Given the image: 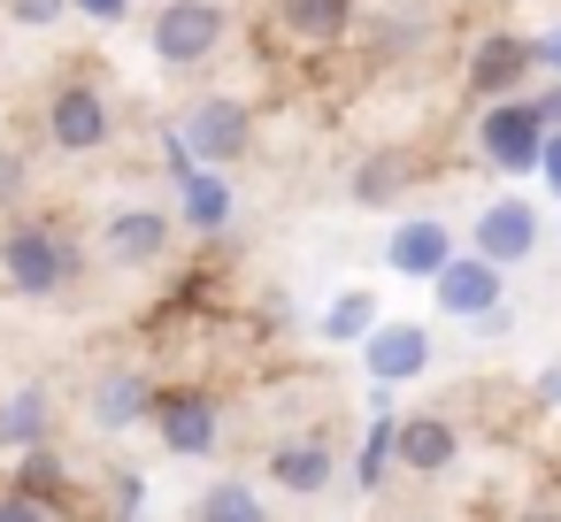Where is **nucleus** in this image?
I'll return each instance as SVG.
<instances>
[{
	"label": "nucleus",
	"instance_id": "obj_1",
	"mask_svg": "<svg viewBox=\"0 0 561 522\" xmlns=\"http://www.w3.org/2000/svg\"><path fill=\"white\" fill-rule=\"evenodd\" d=\"M0 277L16 285V300H55V292H70L78 254H70V239L55 223H16L0 239Z\"/></svg>",
	"mask_w": 561,
	"mask_h": 522
},
{
	"label": "nucleus",
	"instance_id": "obj_2",
	"mask_svg": "<svg viewBox=\"0 0 561 522\" xmlns=\"http://www.w3.org/2000/svg\"><path fill=\"white\" fill-rule=\"evenodd\" d=\"M224 32H231L224 0H162L154 24H147V47H154V62H170V70H201V62L224 47Z\"/></svg>",
	"mask_w": 561,
	"mask_h": 522
},
{
	"label": "nucleus",
	"instance_id": "obj_3",
	"mask_svg": "<svg viewBox=\"0 0 561 522\" xmlns=\"http://www.w3.org/2000/svg\"><path fill=\"white\" fill-rule=\"evenodd\" d=\"M477 147H484L492 170H538V147H546L538 101H507V93H500V101L477 116Z\"/></svg>",
	"mask_w": 561,
	"mask_h": 522
},
{
	"label": "nucleus",
	"instance_id": "obj_4",
	"mask_svg": "<svg viewBox=\"0 0 561 522\" xmlns=\"http://www.w3.org/2000/svg\"><path fill=\"white\" fill-rule=\"evenodd\" d=\"M108 131H116V116H108V101H101L93 85H62V93L47 101V139H55L62 154H101Z\"/></svg>",
	"mask_w": 561,
	"mask_h": 522
},
{
	"label": "nucleus",
	"instance_id": "obj_5",
	"mask_svg": "<svg viewBox=\"0 0 561 522\" xmlns=\"http://www.w3.org/2000/svg\"><path fill=\"white\" fill-rule=\"evenodd\" d=\"M178 139H185L193 162H239L247 139H254V116L239 101H201V108H185V131Z\"/></svg>",
	"mask_w": 561,
	"mask_h": 522
},
{
	"label": "nucleus",
	"instance_id": "obj_6",
	"mask_svg": "<svg viewBox=\"0 0 561 522\" xmlns=\"http://www.w3.org/2000/svg\"><path fill=\"white\" fill-rule=\"evenodd\" d=\"M170 216L162 208H116L108 223H101V254L116 262V269H154L162 254H170Z\"/></svg>",
	"mask_w": 561,
	"mask_h": 522
},
{
	"label": "nucleus",
	"instance_id": "obj_7",
	"mask_svg": "<svg viewBox=\"0 0 561 522\" xmlns=\"http://www.w3.org/2000/svg\"><path fill=\"white\" fill-rule=\"evenodd\" d=\"M392 461L408 468V476H446L454 461H461V430L446 422V415H400V430H392Z\"/></svg>",
	"mask_w": 561,
	"mask_h": 522
},
{
	"label": "nucleus",
	"instance_id": "obj_8",
	"mask_svg": "<svg viewBox=\"0 0 561 522\" xmlns=\"http://www.w3.org/2000/svg\"><path fill=\"white\" fill-rule=\"evenodd\" d=\"M431 292H438L446 315H492L500 308V262H484L477 246L469 254H446V269L431 277Z\"/></svg>",
	"mask_w": 561,
	"mask_h": 522
},
{
	"label": "nucleus",
	"instance_id": "obj_9",
	"mask_svg": "<svg viewBox=\"0 0 561 522\" xmlns=\"http://www.w3.org/2000/svg\"><path fill=\"white\" fill-rule=\"evenodd\" d=\"M362 361H369L377 384H408V376H423V361H431V330H423V323H369V330H362Z\"/></svg>",
	"mask_w": 561,
	"mask_h": 522
},
{
	"label": "nucleus",
	"instance_id": "obj_10",
	"mask_svg": "<svg viewBox=\"0 0 561 522\" xmlns=\"http://www.w3.org/2000/svg\"><path fill=\"white\" fill-rule=\"evenodd\" d=\"M154 430H162V445H170V453H185V461L216 453V438H224V422H216V399H208V392H170V399H154Z\"/></svg>",
	"mask_w": 561,
	"mask_h": 522
},
{
	"label": "nucleus",
	"instance_id": "obj_11",
	"mask_svg": "<svg viewBox=\"0 0 561 522\" xmlns=\"http://www.w3.org/2000/svg\"><path fill=\"white\" fill-rule=\"evenodd\" d=\"M469 246L484 254V262H523L530 246H538V208L530 200H492L484 216H477V231H469Z\"/></svg>",
	"mask_w": 561,
	"mask_h": 522
},
{
	"label": "nucleus",
	"instance_id": "obj_12",
	"mask_svg": "<svg viewBox=\"0 0 561 522\" xmlns=\"http://www.w3.org/2000/svg\"><path fill=\"white\" fill-rule=\"evenodd\" d=\"M538 62V47L530 39H507V32H492L477 55H469V93L477 101H500V93H515L523 85V70Z\"/></svg>",
	"mask_w": 561,
	"mask_h": 522
},
{
	"label": "nucleus",
	"instance_id": "obj_13",
	"mask_svg": "<svg viewBox=\"0 0 561 522\" xmlns=\"http://www.w3.org/2000/svg\"><path fill=\"white\" fill-rule=\"evenodd\" d=\"M93 422H101V430L154 422V384H147L139 369H101V376H93Z\"/></svg>",
	"mask_w": 561,
	"mask_h": 522
},
{
	"label": "nucleus",
	"instance_id": "obj_14",
	"mask_svg": "<svg viewBox=\"0 0 561 522\" xmlns=\"http://www.w3.org/2000/svg\"><path fill=\"white\" fill-rule=\"evenodd\" d=\"M331 468H339V461H331L323 438H285V445L270 453V484H277L285 499H316V491L331 484Z\"/></svg>",
	"mask_w": 561,
	"mask_h": 522
},
{
	"label": "nucleus",
	"instance_id": "obj_15",
	"mask_svg": "<svg viewBox=\"0 0 561 522\" xmlns=\"http://www.w3.org/2000/svg\"><path fill=\"white\" fill-rule=\"evenodd\" d=\"M446 254H454V239H446L438 216H408V223L392 231V246H385V262H392L400 277H438Z\"/></svg>",
	"mask_w": 561,
	"mask_h": 522
},
{
	"label": "nucleus",
	"instance_id": "obj_16",
	"mask_svg": "<svg viewBox=\"0 0 561 522\" xmlns=\"http://www.w3.org/2000/svg\"><path fill=\"white\" fill-rule=\"evenodd\" d=\"M277 16H285V32L300 47H331L354 24V0H277Z\"/></svg>",
	"mask_w": 561,
	"mask_h": 522
},
{
	"label": "nucleus",
	"instance_id": "obj_17",
	"mask_svg": "<svg viewBox=\"0 0 561 522\" xmlns=\"http://www.w3.org/2000/svg\"><path fill=\"white\" fill-rule=\"evenodd\" d=\"M178 193H185V223H193V231H224L231 193H224L208 170H193V162H185V170H178Z\"/></svg>",
	"mask_w": 561,
	"mask_h": 522
},
{
	"label": "nucleus",
	"instance_id": "obj_18",
	"mask_svg": "<svg viewBox=\"0 0 561 522\" xmlns=\"http://www.w3.org/2000/svg\"><path fill=\"white\" fill-rule=\"evenodd\" d=\"M47 392H16L9 407H0V445L9 453H24V445H47Z\"/></svg>",
	"mask_w": 561,
	"mask_h": 522
},
{
	"label": "nucleus",
	"instance_id": "obj_19",
	"mask_svg": "<svg viewBox=\"0 0 561 522\" xmlns=\"http://www.w3.org/2000/svg\"><path fill=\"white\" fill-rule=\"evenodd\" d=\"M16 491H32V499L55 514V507L70 499V484H62V461H55L47 445H24V476H16Z\"/></svg>",
	"mask_w": 561,
	"mask_h": 522
},
{
	"label": "nucleus",
	"instance_id": "obj_20",
	"mask_svg": "<svg viewBox=\"0 0 561 522\" xmlns=\"http://www.w3.org/2000/svg\"><path fill=\"white\" fill-rule=\"evenodd\" d=\"M392 430H400V415H377V422H369V438H362V453H354V484H362V491L385 484V468H392Z\"/></svg>",
	"mask_w": 561,
	"mask_h": 522
},
{
	"label": "nucleus",
	"instance_id": "obj_21",
	"mask_svg": "<svg viewBox=\"0 0 561 522\" xmlns=\"http://www.w3.org/2000/svg\"><path fill=\"white\" fill-rule=\"evenodd\" d=\"M201 514H208V522H254V514H262V491H254V484H208V491H201Z\"/></svg>",
	"mask_w": 561,
	"mask_h": 522
},
{
	"label": "nucleus",
	"instance_id": "obj_22",
	"mask_svg": "<svg viewBox=\"0 0 561 522\" xmlns=\"http://www.w3.org/2000/svg\"><path fill=\"white\" fill-rule=\"evenodd\" d=\"M400 177H408V170H400L392 154H369V162L354 170V200H362V208H377V200H392V193H400Z\"/></svg>",
	"mask_w": 561,
	"mask_h": 522
},
{
	"label": "nucleus",
	"instance_id": "obj_23",
	"mask_svg": "<svg viewBox=\"0 0 561 522\" xmlns=\"http://www.w3.org/2000/svg\"><path fill=\"white\" fill-rule=\"evenodd\" d=\"M377 323V292H346V300H331V315H323V338H362Z\"/></svg>",
	"mask_w": 561,
	"mask_h": 522
},
{
	"label": "nucleus",
	"instance_id": "obj_24",
	"mask_svg": "<svg viewBox=\"0 0 561 522\" xmlns=\"http://www.w3.org/2000/svg\"><path fill=\"white\" fill-rule=\"evenodd\" d=\"M62 9H70V0H9V24L47 32V24H62Z\"/></svg>",
	"mask_w": 561,
	"mask_h": 522
},
{
	"label": "nucleus",
	"instance_id": "obj_25",
	"mask_svg": "<svg viewBox=\"0 0 561 522\" xmlns=\"http://www.w3.org/2000/svg\"><path fill=\"white\" fill-rule=\"evenodd\" d=\"M116 507H124V514H139V507H147V484H139V468H124V476H116Z\"/></svg>",
	"mask_w": 561,
	"mask_h": 522
},
{
	"label": "nucleus",
	"instance_id": "obj_26",
	"mask_svg": "<svg viewBox=\"0 0 561 522\" xmlns=\"http://www.w3.org/2000/svg\"><path fill=\"white\" fill-rule=\"evenodd\" d=\"M538 170L561 185V124H546V147H538Z\"/></svg>",
	"mask_w": 561,
	"mask_h": 522
},
{
	"label": "nucleus",
	"instance_id": "obj_27",
	"mask_svg": "<svg viewBox=\"0 0 561 522\" xmlns=\"http://www.w3.org/2000/svg\"><path fill=\"white\" fill-rule=\"evenodd\" d=\"M70 9H85V16H93V24H116V16H124V9H131V0H70Z\"/></svg>",
	"mask_w": 561,
	"mask_h": 522
},
{
	"label": "nucleus",
	"instance_id": "obj_28",
	"mask_svg": "<svg viewBox=\"0 0 561 522\" xmlns=\"http://www.w3.org/2000/svg\"><path fill=\"white\" fill-rule=\"evenodd\" d=\"M24 193V154H0V200Z\"/></svg>",
	"mask_w": 561,
	"mask_h": 522
},
{
	"label": "nucleus",
	"instance_id": "obj_29",
	"mask_svg": "<svg viewBox=\"0 0 561 522\" xmlns=\"http://www.w3.org/2000/svg\"><path fill=\"white\" fill-rule=\"evenodd\" d=\"M530 101H538V116H546V124H561V85H553V93H530Z\"/></svg>",
	"mask_w": 561,
	"mask_h": 522
},
{
	"label": "nucleus",
	"instance_id": "obj_30",
	"mask_svg": "<svg viewBox=\"0 0 561 522\" xmlns=\"http://www.w3.org/2000/svg\"><path fill=\"white\" fill-rule=\"evenodd\" d=\"M538 62H553V70H561V32H553V39H538Z\"/></svg>",
	"mask_w": 561,
	"mask_h": 522
},
{
	"label": "nucleus",
	"instance_id": "obj_31",
	"mask_svg": "<svg viewBox=\"0 0 561 522\" xmlns=\"http://www.w3.org/2000/svg\"><path fill=\"white\" fill-rule=\"evenodd\" d=\"M538 392H546V399L561 407V369H546V384H538Z\"/></svg>",
	"mask_w": 561,
	"mask_h": 522
}]
</instances>
